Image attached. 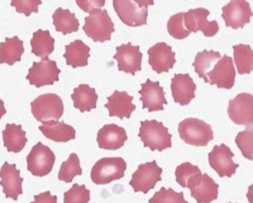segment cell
<instances>
[{
    "label": "cell",
    "mask_w": 253,
    "mask_h": 203,
    "mask_svg": "<svg viewBox=\"0 0 253 203\" xmlns=\"http://www.w3.org/2000/svg\"><path fill=\"white\" fill-rule=\"evenodd\" d=\"M180 138L187 145L206 147L214 138V133L210 125L198 118L183 119L178 125Z\"/></svg>",
    "instance_id": "cell-3"
},
{
    "label": "cell",
    "mask_w": 253,
    "mask_h": 203,
    "mask_svg": "<svg viewBox=\"0 0 253 203\" xmlns=\"http://www.w3.org/2000/svg\"><path fill=\"white\" fill-rule=\"evenodd\" d=\"M76 3L84 11L89 12V14L91 12L99 9L100 7H102L105 4L103 0H98V1H81V0H77Z\"/></svg>",
    "instance_id": "cell-39"
},
{
    "label": "cell",
    "mask_w": 253,
    "mask_h": 203,
    "mask_svg": "<svg viewBox=\"0 0 253 203\" xmlns=\"http://www.w3.org/2000/svg\"><path fill=\"white\" fill-rule=\"evenodd\" d=\"M202 175V172L198 166L191 163H182L175 170L176 182L184 188H187L192 182Z\"/></svg>",
    "instance_id": "cell-33"
},
{
    "label": "cell",
    "mask_w": 253,
    "mask_h": 203,
    "mask_svg": "<svg viewBox=\"0 0 253 203\" xmlns=\"http://www.w3.org/2000/svg\"><path fill=\"white\" fill-rule=\"evenodd\" d=\"M32 113L39 121L58 120L64 113V104L55 93H46L37 97L31 103Z\"/></svg>",
    "instance_id": "cell-6"
},
{
    "label": "cell",
    "mask_w": 253,
    "mask_h": 203,
    "mask_svg": "<svg viewBox=\"0 0 253 203\" xmlns=\"http://www.w3.org/2000/svg\"><path fill=\"white\" fill-rule=\"evenodd\" d=\"M198 203H211L218 198L219 185L208 174H202L188 187Z\"/></svg>",
    "instance_id": "cell-19"
},
{
    "label": "cell",
    "mask_w": 253,
    "mask_h": 203,
    "mask_svg": "<svg viewBox=\"0 0 253 203\" xmlns=\"http://www.w3.org/2000/svg\"><path fill=\"white\" fill-rule=\"evenodd\" d=\"M55 160L56 157L49 147L38 143L33 147L27 158L28 170L34 176L44 177L52 171Z\"/></svg>",
    "instance_id": "cell-7"
},
{
    "label": "cell",
    "mask_w": 253,
    "mask_h": 203,
    "mask_svg": "<svg viewBox=\"0 0 253 203\" xmlns=\"http://www.w3.org/2000/svg\"><path fill=\"white\" fill-rule=\"evenodd\" d=\"M184 12H179L172 15L167 23V31L171 36L177 39H183L189 35V33L185 26L183 20Z\"/></svg>",
    "instance_id": "cell-34"
},
{
    "label": "cell",
    "mask_w": 253,
    "mask_h": 203,
    "mask_svg": "<svg viewBox=\"0 0 253 203\" xmlns=\"http://www.w3.org/2000/svg\"><path fill=\"white\" fill-rule=\"evenodd\" d=\"M162 169L157 165L156 161L139 165L137 171L133 174L130 185L135 192L148 193L153 189L157 182L161 180Z\"/></svg>",
    "instance_id": "cell-8"
},
{
    "label": "cell",
    "mask_w": 253,
    "mask_h": 203,
    "mask_svg": "<svg viewBox=\"0 0 253 203\" xmlns=\"http://www.w3.org/2000/svg\"><path fill=\"white\" fill-rule=\"evenodd\" d=\"M149 203H188L184 199L183 192H175L172 188L166 189L162 187L156 192L152 198L149 199Z\"/></svg>",
    "instance_id": "cell-35"
},
{
    "label": "cell",
    "mask_w": 253,
    "mask_h": 203,
    "mask_svg": "<svg viewBox=\"0 0 253 203\" xmlns=\"http://www.w3.org/2000/svg\"><path fill=\"white\" fill-rule=\"evenodd\" d=\"M53 24L57 32L68 34L79 30V20L69 9L57 8L53 14Z\"/></svg>",
    "instance_id": "cell-29"
},
{
    "label": "cell",
    "mask_w": 253,
    "mask_h": 203,
    "mask_svg": "<svg viewBox=\"0 0 253 203\" xmlns=\"http://www.w3.org/2000/svg\"><path fill=\"white\" fill-rule=\"evenodd\" d=\"M197 85L188 74H175L171 79L172 97L176 103L187 105L196 96Z\"/></svg>",
    "instance_id": "cell-20"
},
{
    "label": "cell",
    "mask_w": 253,
    "mask_h": 203,
    "mask_svg": "<svg viewBox=\"0 0 253 203\" xmlns=\"http://www.w3.org/2000/svg\"><path fill=\"white\" fill-rule=\"evenodd\" d=\"M252 15L250 4L244 0H233L223 7L222 17L226 26L234 30L241 29L249 24Z\"/></svg>",
    "instance_id": "cell-14"
},
{
    "label": "cell",
    "mask_w": 253,
    "mask_h": 203,
    "mask_svg": "<svg viewBox=\"0 0 253 203\" xmlns=\"http://www.w3.org/2000/svg\"><path fill=\"white\" fill-rule=\"evenodd\" d=\"M60 72L61 71L57 67L55 61L46 58L33 64L27 75V80L38 88L46 85H53L59 81Z\"/></svg>",
    "instance_id": "cell-9"
},
{
    "label": "cell",
    "mask_w": 253,
    "mask_h": 203,
    "mask_svg": "<svg viewBox=\"0 0 253 203\" xmlns=\"http://www.w3.org/2000/svg\"><path fill=\"white\" fill-rule=\"evenodd\" d=\"M2 137L4 147L8 152L19 153L24 150L27 145L28 138L26 132L23 131L22 126L7 124L2 132Z\"/></svg>",
    "instance_id": "cell-27"
},
{
    "label": "cell",
    "mask_w": 253,
    "mask_h": 203,
    "mask_svg": "<svg viewBox=\"0 0 253 203\" xmlns=\"http://www.w3.org/2000/svg\"><path fill=\"white\" fill-rule=\"evenodd\" d=\"M32 53L37 57L46 59L51 55L55 48V39L50 34L49 31L39 30L33 34L31 40Z\"/></svg>",
    "instance_id": "cell-28"
},
{
    "label": "cell",
    "mask_w": 253,
    "mask_h": 203,
    "mask_svg": "<svg viewBox=\"0 0 253 203\" xmlns=\"http://www.w3.org/2000/svg\"><path fill=\"white\" fill-rule=\"evenodd\" d=\"M210 11L206 8L189 9L184 12L183 20L186 30L191 33L203 32L206 36H214L219 32V26L216 20L209 22L208 16Z\"/></svg>",
    "instance_id": "cell-12"
},
{
    "label": "cell",
    "mask_w": 253,
    "mask_h": 203,
    "mask_svg": "<svg viewBox=\"0 0 253 203\" xmlns=\"http://www.w3.org/2000/svg\"><path fill=\"white\" fill-rule=\"evenodd\" d=\"M231 120L239 126L252 127L253 123V96L249 93H240L231 99L228 106Z\"/></svg>",
    "instance_id": "cell-10"
},
{
    "label": "cell",
    "mask_w": 253,
    "mask_h": 203,
    "mask_svg": "<svg viewBox=\"0 0 253 203\" xmlns=\"http://www.w3.org/2000/svg\"><path fill=\"white\" fill-rule=\"evenodd\" d=\"M236 71L233 65V60L225 55L221 58L215 67L207 76V83L217 85L219 88L231 89L235 83Z\"/></svg>",
    "instance_id": "cell-11"
},
{
    "label": "cell",
    "mask_w": 253,
    "mask_h": 203,
    "mask_svg": "<svg viewBox=\"0 0 253 203\" xmlns=\"http://www.w3.org/2000/svg\"><path fill=\"white\" fill-rule=\"evenodd\" d=\"M64 57L66 59L67 65L73 68L85 67L88 64L90 49L82 40L76 39L65 47Z\"/></svg>",
    "instance_id": "cell-24"
},
{
    "label": "cell",
    "mask_w": 253,
    "mask_h": 203,
    "mask_svg": "<svg viewBox=\"0 0 253 203\" xmlns=\"http://www.w3.org/2000/svg\"><path fill=\"white\" fill-rule=\"evenodd\" d=\"M6 113V109L4 107V102L3 101L0 99V119L2 118V116Z\"/></svg>",
    "instance_id": "cell-41"
},
{
    "label": "cell",
    "mask_w": 253,
    "mask_h": 203,
    "mask_svg": "<svg viewBox=\"0 0 253 203\" xmlns=\"http://www.w3.org/2000/svg\"><path fill=\"white\" fill-rule=\"evenodd\" d=\"M117 53L114 59L118 61V68L120 71L135 75L141 70L142 53L139 46H133L131 43L124 44L117 47Z\"/></svg>",
    "instance_id": "cell-15"
},
{
    "label": "cell",
    "mask_w": 253,
    "mask_h": 203,
    "mask_svg": "<svg viewBox=\"0 0 253 203\" xmlns=\"http://www.w3.org/2000/svg\"><path fill=\"white\" fill-rule=\"evenodd\" d=\"M235 64L239 74H249L253 70V51L249 45H236L233 47Z\"/></svg>",
    "instance_id": "cell-31"
},
{
    "label": "cell",
    "mask_w": 253,
    "mask_h": 203,
    "mask_svg": "<svg viewBox=\"0 0 253 203\" xmlns=\"http://www.w3.org/2000/svg\"><path fill=\"white\" fill-rule=\"evenodd\" d=\"M133 99L134 97L126 91L116 90L108 97V103L105 104V108L109 110L111 116L130 118L131 114L136 109V106L133 104Z\"/></svg>",
    "instance_id": "cell-22"
},
{
    "label": "cell",
    "mask_w": 253,
    "mask_h": 203,
    "mask_svg": "<svg viewBox=\"0 0 253 203\" xmlns=\"http://www.w3.org/2000/svg\"><path fill=\"white\" fill-rule=\"evenodd\" d=\"M143 103V108H147L150 112L163 110V105L167 104L165 93L159 82H153L150 79L141 85L139 91Z\"/></svg>",
    "instance_id": "cell-18"
},
{
    "label": "cell",
    "mask_w": 253,
    "mask_h": 203,
    "mask_svg": "<svg viewBox=\"0 0 253 203\" xmlns=\"http://www.w3.org/2000/svg\"><path fill=\"white\" fill-rule=\"evenodd\" d=\"M235 143L242 152L243 156L248 160H253V132L252 127L247 129L244 132H241L237 135L235 138Z\"/></svg>",
    "instance_id": "cell-37"
},
{
    "label": "cell",
    "mask_w": 253,
    "mask_h": 203,
    "mask_svg": "<svg viewBox=\"0 0 253 203\" xmlns=\"http://www.w3.org/2000/svg\"><path fill=\"white\" fill-rule=\"evenodd\" d=\"M96 139L100 149L116 151L125 145L128 135L125 129L112 124L105 125L98 131Z\"/></svg>",
    "instance_id": "cell-21"
},
{
    "label": "cell",
    "mask_w": 253,
    "mask_h": 203,
    "mask_svg": "<svg viewBox=\"0 0 253 203\" xmlns=\"http://www.w3.org/2000/svg\"><path fill=\"white\" fill-rule=\"evenodd\" d=\"M71 98L75 108L79 109L81 112H86L96 108L98 95L95 89L89 85L80 84L74 89Z\"/></svg>",
    "instance_id": "cell-26"
},
{
    "label": "cell",
    "mask_w": 253,
    "mask_h": 203,
    "mask_svg": "<svg viewBox=\"0 0 253 203\" xmlns=\"http://www.w3.org/2000/svg\"><path fill=\"white\" fill-rule=\"evenodd\" d=\"M126 163L123 158H102L91 169V180L94 184L104 185L125 176Z\"/></svg>",
    "instance_id": "cell-4"
},
{
    "label": "cell",
    "mask_w": 253,
    "mask_h": 203,
    "mask_svg": "<svg viewBox=\"0 0 253 203\" xmlns=\"http://www.w3.org/2000/svg\"><path fill=\"white\" fill-rule=\"evenodd\" d=\"M32 203H57V196L51 194L50 191H46L34 196V202Z\"/></svg>",
    "instance_id": "cell-40"
},
{
    "label": "cell",
    "mask_w": 253,
    "mask_h": 203,
    "mask_svg": "<svg viewBox=\"0 0 253 203\" xmlns=\"http://www.w3.org/2000/svg\"><path fill=\"white\" fill-rule=\"evenodd\" d=\"M39 129L46 137L57 143H67L76 136V131L73 127L58 120L44 121Z\"/></svg>",
    "instance_id": "cell-23"
},
{
    "label": "cell",
    "mask_w": 253,
    "mask_h": 203,
    "mask_svg": "<svg viewBox=\"0 0 253 203\" xmlns=\"http://www.w3.org/2000/svg\"><path fill=\"white\" fill-rule=\"evenodd\" d=\"M90 192L85 185L74 184L64 194V203H88Z\"/></svg>",
    "instance_id": "cell-36"
},
{
    "label": "cell",
    "mask_w": 253,
    "mask_h": 203,
    "mask_svg": "<svg viewBox=\"0 0 253 203\" xmlns=\"http://www.w3.org/2000/svg\"><path fill=\"white\" fill-rule=\"evenodd\" d=\"M20 171L16 169L14 164H8L7 162L0 169V185L2 186L3 193L6 198L17 200L18 195L23 194L24 179L19 176Z\"/></svg>",
    "instance_id": "cell-17"
},
{
    "label": "cell",
    "mask_w": 253,
    "mask_h": 203,
    "mask_svg": "<svg viewBox=\"0 0 253 203\" xmlns=\"http://www.w3.org/2000/svg\"><path fill=\"white\" fill-rule=\"evenodd\" d=\"M139 137L142 139L145 147L151 151L162 152L171 148V135L162 123L153 119L141 121Z\"/></svg>",
    "instance_id": "cell-2"
},
{
    "label": "cell",
    "mask_w": 253,
    "mask_h": 203,
    "mask_svg": "<svg viewBox=\"0 0 253 203\" xmlns=\"http://www.w3.org/2000/svg\"><path fill=\"white\" fill-rule=\"evenodd\" d=\"M233 152L225 144L217 145L209 154V163L220 177H232L239 167L233 162Z\"/></svg>",
    "instance_id": "cell-13"
},
{
    "label": "cell",
    "mask_w": 253,
    "mask_h": 203,
    "mask_svg": "<svg viewBox=\"0 0 253 203\" xmlns=\"http://www.w3.org/2000/svg\"><path fill=\"white\" fill-rule=\"evenodd\" d=\"M25 53L24 42L17 36L6 37L4 42L0 44V63L12 66L22 60Z\"/></svg>",
    "instance_id": "cell-25"
},
{
    "label": "cell",
    "mask_w": 253,
    "mask_h": 203,
    "mask_svg": "<svg viewBox=\"0 0 253 203\" xmlns=\"http://www.w3.org/2000/svg\"><path fill=\"white\" fill-rule=\"evenodd\" d=\"M221 59V54L216 51H203L200 52L194 62L195 71L200 78H203L205 82H207V76L211 72L218 61Z\"/></svg>",
    "instance_id": "cell-30"
},
{
    "label": "cell",
    "mask_w": 253,
    "mask_h": 203,
    "mask_svg": "<svg viewBox=\"0 0 253 203\" xmlns=\"http://www.w3.org/2000/svg\"><path fill=\"white\" fill-rule=\"evenodd\" d=\"M154 2L152 0H114V8L122 22L130 27H141L147 24L148 6Z\"/></svg>",
    "instance_id": "cell-1"
},
{
    "label": "cell",
    "mask_w": 253,
    "mask_h": 203,
    "mask_svg": "<svg viewBox=\"0 0 253 203\" xmlns=\"http://www.w3.org/2000/svg\"><path fill=\"white\" fill-rule=\"evenodd\" d=\"M42 4L41 0H29V1H22V0H13L11 1V6L15 7L17 12L25 13V15L30 16L32 12H38L39 6Z\"/></svg>",
    "instance_id": "cell-38"
},
{
    "label": "cell",
    "mask_w": 253,
    "mask_h": 203,
    "mask_svg": "<svg viewBox=\"0 0 253 203\" xmlns=\"http://www.w3.org/2000/svg\"><path fill=\"white\" fill-rule=\"evenodd\" d=\"M82 174V169L80 166V161L76 154H71L68 160L62 164L58 179L60 181L65 182V183H70L74 177Z\"/></svg>",
    "instance_id": "cell-32"
},
{
    "label": "cell",
    "mask_w": 253,
    "mask_h": 203,
    "mask_svg": "<svg viewBox=\"0 0 253 203\" xmlns=\"http://www.w3.org/2000/svg\"><path fill=\"white\" fill-rule=\"evenodd\" d=\"M149 64L158 74L169 71L175 64V53L171 47L164 42L158 43L148 50Z\"/></svg>",
    "instance_id": "cell-16"
},
{
    "label": "cell",
    "mask_w": 253,
    "mask_h": 203,
    "mask_svg": "<svg viewBox=\"0 0 253 203\" xmlns=\"http://www.w3.org/2000/svg\"><path fill=\"white\" fill-rule=\"evenodd\" d=\"M83 31L94 42H107L115 32V26L108 10L97 9L85 17Z\"/></svg>",
    "instance_id": "cell-5"
}]
</instances>
